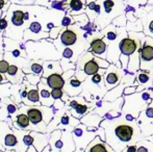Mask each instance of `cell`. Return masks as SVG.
<instances>
[{
	"instance_id": "9c48e42d",
	"label": "cell",
	"mask_w": 153,
	"mask_h": 152,
	"mask_svg": "<svg viewBox=\"0 0 153 152\" xmlns=\"http://www.w3.org/2000/svg\"><path fill=\"white\" fill-rule=\"evenodd\" d=\"M65 87L69 95H77L81 92V81L77 77H71L68 80L67 85H65Z\"/></svg>"
},
{
	"instance_id": "74e56055",
	"label": "cell",
	"mask_w": 153,
	"mask_h": 152,
	"mask_svg": "<svg viewBox=\"0 0 153 152\" xmlns=\"http://www.w3.org/2000/svg\"><path fill=\"white\" fill-rule=\"evenodd\" d=\"M78 102L76 101V100H71L70 101V106H71V108H75L77 105H78Z\"/></svg>"
},
{
	"instance_id": "44dd1931",
	"label": "cell",
	"mask_w": 153,
	"mask_h": 152,
	"mask_svg": "<svg viewBox=\"0 0 153 152\" xmlns=\"http://www.w3.org/2000/svg\"><path fill=\"white\" fill-rule=\"evenodd\" d=\"M51 96L54 100H59L62 98L64 92H62V89H51Z\"/></svg>"
},
{
	"instance_id": "ab89813d",
	"label": "cell",
	"mask_w": 153,
	"mask_h": 152,
	"mask_svg": "<svg viewBox=\"0 0 153 152\" xmlns=\"http://www.w3.org/2000/svg\"><path fill=\"white\" fill-rule=\"evenodd\" d=\"M7 110H8V113H14V112H16V106L15 105H8L7 106Z\"/></svg>"
},
{
	"instance_id": "e0dca14e",
	"label": "cell",
	"mask_w": 153,
	"mask_h": 152,
	"mask_svg": "<svg viewBox=\"0 0 153 152\" xmlns=\"http://www.w3.org/2000/svg\"><path fill=\"white\" fill-rule=\"evenodd\" d=\"M28 69H29V71H27V72H31V73L36 74V75L43 76V71H44V70H43V65L41 63H36V62H33V63L30 64V67H29Z\"/></svg>"
},
{
	"instance_id": "836d02e7",
	"label": "cell",
	"mask_w": 153,
	"mask_h": 152,
	"mask_svg": "<svg viewBox=\"0 0 153 152\" xmlns=\"http://www.w3.org/2000/svg\"><path fill=\"white\" fill-rule=\"evenodd\" d=\"M137 91V87H128L124 90V94L125 95H129V94H132Z\"/></svg>"
},
{
	"instance_id": "d590c367",
	"label": "cell",
	"mask_w": 153,
	"mask_h": 152,
	"mask_svg": "<svg viewBox=\"0 0 153 152\" xmlns=\"http://www.w3.org/2000/svg\"><path fill=\"white\" fill-rule=\"evenodd\" d=\"M62 125H68L69 123H70V117H69L68 115H65L62 117Z\"/></svg>"
},
{
	"instance_id": "3957f363",
	"label": "cell",
	"mask_w": 153,
	"mask_h": 152,
	"mask_svg": "<svg viewBox=\"0 0 153 152\" xmlns=\"http://www.w3.org/2000/svg\"><path fill=\"white\" fill-rule=\"evenodd\" d=\"M140 48V42L137 39L130 37V38H124L121 42L119 43V49L121 54L124 55H131L134 52H137Z\"/></svg>"
},
{
	"instance_id": "ee69618b",
	"label": "cell",
	"mask_w": 153,
	"mask_h": 152,
	"mask_svg": "<svg viewBox=\"0 0 153 152\" xmlns=\"http://www.w3.org/2000/svg\"><path fill=\"white\" fill-rule=\"evenodd\" d=\"M135 150H137L135 146H130L128 149H127V152H135Z\"/></svg>"
},
{
	"instance_id": "6da1fadb",
	"label": "cell",
	"mask_w": 153,
	"mask_h": 152,
	"mask_svg": "<svg viewBox=\"0 0 153 152\" xmlns=\"http://www.w3.org/2000/svg\"><path fill=\"white\" fill-rule=\"evenodd\" d=\"M47 38H49V31H43L42 24L38 21L31 22L23 33L24 41H42Z\"/></svg>"
},
{
	"instance_id": "8d00e7d4",
	"label": "cell",
	"mask_w": 153,
	"mask_h": 152,
	"mask_svg": "<svg viewBox=\"0 0 153 152\" xmlns=\"http://www.w3.org/2000/svg\"><path fill=\"white\" fill-rule=\"evenodd\" d=\"M146 116H147V118L152 119V118H153V108H147V110H146Z\"/></svg>"
},
{
	"instance_id": "d6a6232c",
	"label": "cell",
	"mask_w": 153,
	"mask_h": 152,
	"mask_svg": "<svg viewBox=\"0 0 153 152\" xmlns=\"http://www.w3.org/2000/svg\"><path fill=\"white\" fill-rule=\"evenodd\" d=\"M23 142H24L25 145L29 146V145H31L32 142H33V138H32L31 136H25L24 139H23Z\"/></svg>"
},
{
	"instance_id": "ba28073f",
	"label": "cell",
	"mask_w": 153,
	"mask_h": 152,
	"mask_svg": "<svg viewBox=\"0 0 153 152\" xmlns=\"http://www.w3.org/2000/svg\"><path fill=\"white\" fill-rule=\"evenodd\" d=\"M121 77H120L119 71L115 66H111L109 70L105 74V82H106V87H116L118 82L120 81Z\"/></svg>"
},
{
	"instance_id": "ffe728a7",
	"label": "cell",
	"mask_w": 153,
	"mask_h": 152,
	"mask_svg": "<svg viewBox=\"0 0 153 152\" xmlns=\"http://www.w3.org/2000/svg\"><path fill=\"white\" fill-rule=\"evenodd\" d=\"M4 144L6 146H15L17 144V138L14 134H7L4 138Z\"/></svg>"
},
{
	"instance_id": "7bdbcfd3",
	"label": "cell",
	"mask_w": 153,
	"mask_h": 152,
	"mask_svg": "<svg viewBox=\"0 0 153 152\" xmlns=\"http://www.w3.org/2000/svg\"><path fill=\"white\" fill-rule=\"evenodd\" d=\"M148 29L150 30V33H153V20L149 23V25H148Z\"/></svg>"
},
{
	"instance_id": "60d3db41",
	"label": "cell",
	"mask_w": 153,
	"mask_h": 152,
	"mask_svg": "<svg viewBox=\"0 0 153 152\" xmlns=\"http://www.w3.org/2000/svg\"><path fill=\"white\" fill-rule=\"evenodd\" d=\"M137 152H148V149L146 147H140V148L137 149Z\"/></svg>"
},
{
	"instance_id": "e575fe53",
	"label": "cell",
	"mask_w": 153,
	"mask_h": 152,
	"mask_svg": "<svg viewBox=\"0 0 153 152\" xmlns=\"http://www.w3.org/2000/svg\"><path fill=\"white\" fill-rule=\"evenodd\" d=\"M107 39H108L109 41H114L116 38H117V33H115V31H108V33H106V36H105Z\"/></svg>"
},
{
	"instance_id": "bcb514c9",
	"label": "cell",
	"mask_w": 153,
	"mask_h": 152,
	"mask_svg": "<svg viewBox=\"0 0 153 152\" xmlns=\"http://www.w3.org/2000/svg\"><path fill=\"white\" fill-rule=\"evenodd\" d=\"M3 80H4V78H3V76H2V73H0V83H1Z\"/></svg>"
},
{
	"instance_id": "8992f818",
	"label": "cell",
	"mask_w": 153,
	"mask_h": 152,
	"mask_svg": "<svg viewBox=\"0 0 153 152\" xmlns=\"http://www.w3.org/2000/svg\"><path fill=\"white\" fill-rule=\"evenodd\" d=\"M49 85L46 83H43L42 79H41V82L39 83V93H40V101L43 105L45 106H50L53 103V98L51 96V91L48 90Z\"/></svg>"
},
{
	"instance_id": "8fae6325",
	"label": "cell",
	"mask_w": 153,
	"mask_h": 152,
	"mask_svg": "<svg viewBox=\"0 0 153 152\" xmlns=\"http://www.w3.org/2000/svg\"><path fill=\"white\" fill-rule=\"evenodd\" d=\"M140 59L142 63H149L153 61V47L144 44L140 49Z\"/></svg>"
},
{
	"instance_id": "7402d4cb",
	"label": "cell",
	"mask_w": 153,
	"mask_h": 152,
	"mask_svg": "<svg viewBox=\"0 0 153 152\" xmlns=\"http://www.w3.org/2000/svg\"><path fill=\"white\" fill-rule=\"evenodd\" d=\"M73 55H74L73 49H71L70 47H65V49L62 50V57L66 59H71Z\"/></svg>"
},
{
	"instance_id": "f35d334b",
	"label": "cell",
	"mask_w": 153,
	"mask_h": 152,
	"mask_svg": "<svg viewBox=\"0 0 153 152\" xmlns=\"http://www.w3.org/2000/svg\"><path fill=\"white\" fill-rule=\"evenodd\" d=\"M145 44H148V45H150V46H152V47H153V39H150L149 37H146V42H145Z\"/></svg>"
},
{
	"instance_id": "603a6c76",
	"label": "cell",
	"mask_w": 153,
	"mask_h": 152,
	"mask_svg": "<svg viewBox=\"0 0 153 152\" xmlns=\"http://www.w3.org/2000/svg\"><path fill=\"white\" fill-rule=\"evenodd\" d=\"M74 18L71 16H65L62 20V27H68L70 26L72 23H74Z\"/></svg>"
},
{
	"instance_id": "1f68e13d",
	"label": "cell",
	"mask_w": 153,
	"mask_h": 152,
	"mask_svg": "<svg viewBox=\"0 0 153 152\" xmlns=\"http://www.w3.org/2000/svg\"><path fill=\"white\" fill-rule=\"evenodd\" d=\"M74 73H75V71L72 69V70H70V71H65L64 74H62V77H64L65 80H66V79L71 78V76L74 75Z\"/></svg>"
},
{
	"instance_id": "cb8c5ba5",
	"label": "cell",
	"mask_w": 153,
	"mask_h": 152,
	"mask_svg": "<svg viewBox=\"0 0 153 152\" xmlns=\"http://www.w3.org/2000/svg\"><path fill=\"white\" fill-rule=\"evenodd\" d=\"M73 110L77 113V115L81 116V115L85 114V113L88 112V106L85 105V104H80V103H79L78 105H77L75 108H73Z\"/></svg>"
},
{
	"instance_id": "b9f144b4",
	"label": "cell",
	"mask_w": 153,
	"mask_h": 152,
	"mask_svg": "<svg viewBox=\"0 0 153 152\" xmlns=\"http://www.w3.org/2000/svg\"><path fill=\"white\" fill-rule=\"evenodd\" d=\"M4 6H5V0H0V10H3Z\"/></svg>"
},
{
	"instance_id": "5bb4252c",
	"label": "cell",
	"mask_w": 153,
	"mask_h": 152,
	"mask_svg": "<svg viewBox=\"0 0 153 152\" xmlns=\"http://www.w3.org/2000/svg\"><path fill=\"white\" fill-rule=\"evenodd\" d=\"M88 152H113V151H111V147L107 146L105 143L101 142L99 138H96L95 142L90 145Z\"/></svg>"
},
{
	"instance_id": "ac0fdd59",
	"label": "cell",
	"mask_w": 153,
	"mask_h": 152,
	"mask_svg": "<svg viewBox=\"0 0 153 152\" xmlns=\"http://www.w3.org/2000/svg\"><path fill=\"white\" fill-rule=\"evenodd\" d=\"M29 122H30V120H29V118L27 115L20 114V115L17 116V124H18L20 127H22V128L28 127Z\"/></svg>"
},
{
	"instance_id": "83f0119b",
	"label": "cell",
	"mask_w": 153,
	"mask_h": 152,
	"mask_svg": "<svg viewBox=\"0 0 153 152\" xmlns=\"http://www.w3.org/2000/svg\"><path fill=\"white\" fill-rule=\"evenodd\" d=\"M10 3L19 4V5H32L34 4L31 0H10Z\"/></svg>"
},
{
	"instance_id": "f546056e",
	"label": "cell",
	"mask_w": 153,
	"mask_h": 152,
	"mask_svg": "<svg viewBox=\"0 0 153 152\" xmlns=\"http://www.w3.org/2000/svg\"><path fill=\"white\" fill-rule=\"evenodd\" d=\"M7 20H6L4 17H1L0 18V33H2L3 30H5L6 28H7Z\"/></svg>"
},
{
	"instance_id": "d6986e66",
	"label": "cell",
	"mask_w": 153,
	"mask_h": 152,
	"mask_svg": "<svg viewBox=\"0 0 153 152\" xmlns=\"http://www.w3.org/2000/svg\"><path fill=\"white\" fill-rule=\"evenodd\" d=\"M62 28H64L62 26H54L53 28H51L50 30H49V38L53 39V40L56 39L59 36V33H62Z\"/></svg>"
},
{
	"instance_id": "484cf974",
	"label": "cell",
	"mask_w": 153,
	"mask_h": 152,
	"mask_svg": "<svg viewBox=\"0 0 153 152\" xmlns=\"http://www.w3.org/2000/svg\"><path fill=\"white\" fill-rule=\"evenodd\" d=\"M8 67H10V64H8L7 61H5V59L0 61V73H6L8 70Z\"/></svg>"
},
{
	"instance_id": "4dcf8cb0",
	"label": "cell",
	"mask_w": 153,
	"mask_h": 152,
	"mask_svg": "<svg viewBox=\"0 0 153 152\" xmlns=\"http://www.w3.org/2000/svg\"><path fill=\"white\" fill-rule=\"evenodd\" d=\"M26 77H27V79L29 80V82H31L32 85H36L39 81H41L40 76H39V75H30V74H28Z\"/></svg>"
},
{
	"instance_id": "52a82bcc",
	"label": "cell",
	"mask_w": 153,
	"mask_h": 152,
	"mask_svg": "<svg viewBox=\"0 0 153 152\" xmlns=\"http://www.w3.org/2000/svg\"><path fill=\"white\" fill-rule=\"evenodd\" d=\"M90 51L98 57H105V53H106V43L104 42L103 39L96 38L91 42V47H90Z\"/></svg>"
},
{
	"instance_id": "f6af8a7d",
	"label": "cell",
	"mask_w": 153,
	"mask_h": 152,
	"mask_svg": "<svg viewBox=\"0 0 153 152\" xmlns=\"http://www.w3.org/2000/svg\"><path fill=\"white\" fill-rule=\"evenodd\" d=\"M150 98V96H149V94L148 93H143V99H145V100H148Z\"/></svg>"
},
{
	"instance_id": "d4e9b609",
	"label": "cell",
	"mask_w": 153,
	"mask_h": 152,
	"mask_svg": "<svg viewBox=\"0 0 153 152\" xmlns=\"http://www.w3.org/2000/svg\"><path fill=\"white\" fill-rule=\"evenodd\" d=\"M18 72H19V68L16 65H10L6 73H7V75L10 77H12V76H16Z\"/></svg>"
},
{
	"instance_id": "2e32d148",
	"label": "cell",
	"mask_w": 153,
	"mask_h": 152,
	"mask_svg": "<svg viewBox=\"0 0 153 152\" xmlns=\"http://www.w3.org/2000/svg\"><path fill=\"white\" fill-rule=\"evenodd\" d=\"M27 100H28L29 103H31V104L41 103L40 93H39V90L36 89V87H32L28 91V93H27Z\"/></svg>"
},
{
	"instance_id": "7a4b0ae2",
	"label": "cell",
	"mask_w": 153,
	"mask_h": 152,
	"mask_svg": "<svg viewBox=\"0 0 153 152\" xmlns=\"http://www.w3.org/2000/svg\"><path fill=\"white\" fill-rule=\"evenodd\" d=\"M114 133H115L116 138L121 141L122 143H128L132 139L134 129L130 124L121 122L114 128Z\"/></svg>"
},
{
	"instance_id": "5b68a950",
	"label": "cell",
	"mask_w": 153,
	"mask_h": 152,
	"mask_svg": "<svg viewBox=\"0 0 153 152\" xmlns=\"http://www.w3.org/2000/svg\"><path fill=\"white\" fill-rule=\"evenodd\" d=\"M43 77L47 78L48 76L52 75V74H62V68L61 66V63L59 61H47L44 62L43 64Z\"/></svg>"
},
{
	"instance_id": "30bf717a",
	"label": "cell",
	"mask_w": 153,
	"mask_h": 152,
	"mask_svg": "<svg viewBox=\"0 0 153 152\" xmlns=\"http://www.w3.org/2000/svg\"><path fill=\"white\" fill-rule=\"evenodd\" d=\"M47 85L50 89H62L66 85V80L64 79L62 74H52L47 77Z\"/></svg>"
},
{
	"instance_id": "277c9868",
	"label": "cell",
	"mask_w": 153,
	"mask_h": 152,
	"mask_svg": "<svg viewBox=\"0 0 153 152\" xmlns=\"http://www.w3.org/2000/svg\"><path fill=\"white\" fill-rule=\"evenodd\" d=\"M77 39H78L77 33L70 27H64L62 33H59V40H61L62 45L65 47H70L75 45Z\"/></svg>"
},
{
	"instance_id": "9a60e30c",
	"label": "cell",
	"mask_w": 153,
	"mask_h": 152,
	"mask_svg": "<svg viewBox=\"0 0 153 152\" xmlns=\"http://www.w3.org/2000/svg\"><path fill=\"white\" fill-rule=\"evenodd\" d=\"M85 3L82 0H69L68 4L70 7V14L75 16V15H80L85 10Z\"/></svg>"
},
{
	"instance_id": "7c38bea8",
	"label": "cell",
	"mask_w": 153,
	"mask_h": 152,
	"mask_svg": "<svg viewBox=\"0 0 153 152\" xmlns=\"http://www.w3.org/2000/svg\"><path fill=\"white\" fill-rule=\"evenodd\" d=\"M27 116L32 124H40L43 121V112L39 108H27Z\"/></svg>"
},
{
	"instance_id": "4fadbf2b",
	"label": "cell",
	"mask_w": 153,
	"mask_h": 152,
	"mask_svg": "<svg viewBox=\"0 0 153 152\" xmlns=\"http://www.w3.org/2000/svg\"><path fill=\"white\" fill-rule=\"evenodd\" d=\"M10 22H12L13 26L20 27L24 25V12L19 8H15V10H13L12 15H10Z\"/></svg>"
},
{
	"instance_id": "f1b7e54d",
	"label": "cell",
	"mask_w": 153,
	"mask_h": 152,
	"mask_svg": "<svg viewBox=\"0 0 153 152\" xmlns=\"http://www.w3.org/2000/svg\"><path fill=\"white\" fill-rule=\"evenodd\" d=\"M102 80H103L102 74L96 73V74H94V75H92V82L96 83V85H99Z\"/></svg>"
},
{
	"instance_id": "4316f807",
	"label": "cell",
	"mask_w": 153,
	"mask_h": 152,
	"mask_svg": "<svg viewBox=\"0 0 153 152\" xmlns=\"http://www.w3.org/2000/svg\"><path fill=\"white\" fill-rule=\"evenodd\" d=\"M137 80H139L140 83H142V85H144V83L148 82L149 81V75H148L147 73H140L139 75H137Z\"/></svg>"
}]
</instances>
